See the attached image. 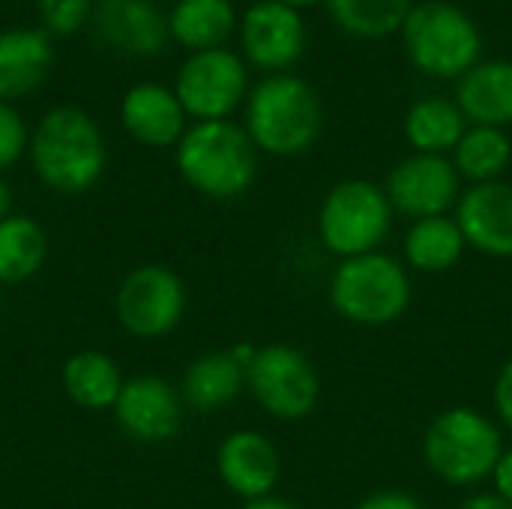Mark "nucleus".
<instances>
[{
    "mask_svg": "<svg viewBox=\"0 0 512 509\" xmlns=\"http://www.w3.org/2000/svg\"><path fill=\"white\" fill-rule=\"evenodd\" d=\"M30 162L36 177L60 195L93 189L105 171V138L96 120L75 108H51L30 135Z\"/></svg>",
    "mask_w": 512,
    "mask_h": 509,
    "instance_id": "nucleus-1",
    "label": "nucleus"
},
{
    "mask_svg": "<svg viewBox=\"0 0 512 509\" xmlns=\"http://www.w3.org/2000/svg\"><path fill=\"white\" fill-rule=\"evenodd\" d=\"M321 123L324 111L315 87L294 72L267 75L246 96L243 129L249 132L252 144L264 153H306L318 141Z\"/></svg>",
    "mask_w": 512,
    "mask_h": 509,
    "instance_id": "nucleus-2",
    "label": "nucleus"
},
{
    "mask_svg": "<svg viewBox=\"0 0 512 509\" xmlns=\"http://www.w3.org/2000/svg\"><path fill=\"white\" fill-rule=\"evenodd\" d=\"M399 36L411 66L429 78L459 81L483 60V33L471 12L453 0L414 3Z\"/></svg>",
    "mask_w": 512,
    "mask_h": 509,
    "instance_id": "nucleus-3",
    "label": "nucleus"
},
{
    "mask_svg": "<svg viewBox=\"0 0 512 509\" xmlns=\"http://www.w3.org/2000/svg\"><path fill=\"white\" fill-rule=\"evenodd\" d=\"M177 171L207 198H240L255 183L258 147L249 132L231 120L195 123L177 144Z\"/></svg>",
    "mask_w": 512,
    "mask_h": 509,
    "instance_id": "nucleus-4",
    "label": "nucleus"
},
{
    "mask_svg": "<svg viewBox=\"0 0 512 509\" xmlns=\"http://www.w3.org/2000/svg\"><path fill=\"white\" fill-rule=\"evenodd\" d=\"M504 453L501 429L477 408H447L423 435V459L447 486L471 489L492 477Z\"/></svg>",
    "mask_w": 512,
    "mask_h": 509,
    "instance_id": "nucleus-5",
    "label": "nucleus"
},
{
    "mask_svg": "<svg viewBox=\"0 0 512 509\" xmlns=\"http://www.w3.org/2000/svg\"><path fill=\"white\" fill-rule=\"evenodd\" d=\"M330 303L351 324H393L411 306L408 270L384 252L345 258L330 279Z\"/></svg>",
    "mask_w": 512,
    "mask_h": 509,
    "instance_id": "nucleus-6",
    "label": "nucleus"
},
{
    "mask_svg": "<svg viewBox=\"0 0 512 509\" xmlns=\"http://www.w3.org/2000/svg\"><path fill=\"white\" fill-rule=\"evenodd\" d=\"M393 225V204L384 186L369 180H342L336 183L321 210H318V234L321 243L345 258L378 252Z\"/></svg>",
    "mask_w": 512,
    "mask_h": 509,
    "instance_id": "nucleus-7",
    "label": "nucleus"
},
{
    "mask_svg": "<svg viewBox=\"0 0 512 509\" xmlns=\"http://www.w3.org/2000/svg\"><path fill=\"white\" fill-rule=\"evenodd\" d=\"M246 387L273 420L285 423L306 420L321 399V378L312 360L291 345L258 348L246 366Z\"/></svg>",
    "mask_w": 512,
    "mask_h": 509,
    "instance_id": "nucleus-8",
    "label": "nucleus"
},
{
    "mask_svg": "<svg viewBox=\"0 0 512 509\" xmlns=\"http://www.w3.org/2000/svg\"><path fill=\"white\" fill-rule=\"evenodd\" d=\"M174 93L195 123L231 120L249 96L246 60L231 48L195 51L177 72Z\"/></svg>",
    "mask_w": 512,
    "mask_h": 509,
    "instance_id": "nucleus-9",
    "label": "nucleus"
},
{
    "mask_svg": "<svg viewBox=\"0 0 512 509\" xmlns=\"http://www.w3.org/2000/svg\"><path fill=\"white\" fill-rule=\"evenodd\" d=\"M114 312L129 336L162 339L183 321L186 285L174 270L162 264L135 267L117 288Z\"/></svg>",
    "mask_w": 512,
    "mask_h": 509,
    "instance_id": "nucleus-10",
    "label": "nucleus"
},
{
    "mask_svg": "<svg viewBox=\"0 0 512 509\" xmlns=\"http://www.w3.org/2000/svg\"><path fill=\"white\" fill-rule=\"evenodd\" d=\"M243 60L270 75L291 72V66L306 54L309 30L297 9L279 0L252 3L237 24Z\"/></svg>",
    "mask_w": 512,
    "mask_h": 509,
    "instance_id": "nucleus-11",
    "label": "nucleus"
},
{
    "mask_svg": "<svg viewBox=\"0 0 512 509\" xmlns=\"http://www.w3.org/2000/svg\"><path fill=\"white\" fill-rule=\"evenodd\" d=\"M384 192L396 213L417 222L447 216V210L462 198V177L447 156L411 153L390 171Z\"/></svg>",
    "mask_w": 512,
    "mask_h": 509,
    "instance_id": "nucleus-12",
    "label": "nucleus"
},
{
    "mask_svg": "<svg viewBox=\"0 0 512 509\" xmlns=\"http://www.w3.org/2000/svg\"><path fill=\"white\" fill-rule=\"evenodd\" d=\"M111 411L117 417V426L141 444L171 441L183 423V399L159 375L129 378Z\"/></svg>",
    "mask_w": 512,
    "mask_h": 509,
    "instance_id": "nucleus-13",
    "label": "nucleus"
},
{
    "mask_svg": "<svg viewBox=\"0 0 512 509\" xmlns=\"http://www.w3.org/2000/svg\"><path fill=\"white\" fill-rule=\"evenodd\" d=\"M465 243L492 258H512V183H474L456 204Z\"/></svg>",
    "mask_w": 512,
    "mask_h": 509,
    "instance_id": "nucleus-14",
    "label": "nucleus"
},
{
    "mask_svg": "<svg viewBox=\"0 0 512 509\" xmlns=\"http://www.w3.org/2000/svg\"><path fill=\"white\" fill-rule=\"evenodd\" d=\"M216 471L228 492H234L243 501H258L273 495L279 483V450L267 435L240 429L219 444Z\"/></svg>",
    "mask_w": 512,
    "mask_h": 509,
    "instance_id": "nucleus-15",
    "label": "nucleus"
},
{
    "mask_svg": "<svg viewBox=\"0 0 512 509\" xmlns=\"http://www.w3.org/2000/svg\"><path fill=\"white\" fill-rule=\"evenodd\" d=\"M93 27L102 45L132 57L159 54L171 36L168 18L150 0H99L93 9Z\"/></svg>",
    "mask_w": 512,
    "mask_h": 509,
    "instance_id": "nucleus-16",
    "label": "nucleus"
},
{
    "mask_svg": "<svg viewBox=\"0 0 512 509\" xmlns=\"http://www.w3.org/2000/svg\"><path fill=\"white\" fill-rule=\"evenodd\" d=\"M123 129L144 147H177L186 135V111L174 90L144 81L129 87L120 102Z\"/></svg>",
    "mask_w": 512,
    "mask_h": 509,
    "instance_id": "nucleus-17",
    "label": "nucleus"
},
{
    "mask_svg": "<svg viewBox=\"0 0 512 509\" xmlns=\"http://www.w3.org/2000/svg\"><path fill=\"white\" fill-rule=\"evenodd\" d=\"M453 99L471 126L507 129L512 123V60H480L456 81Z\"/></svg>",
    "mask_w": 512,
    "mask_h": 509,
    "instance_id": "nucleus-18",
    "label": "nucleus"
},
{
    "mask_svg": "<svg viewBox=\"0 0 512 509\" xmlns=\"http://www.w3.org/2000/svg\"><path fill=\"white\" fill-rule=\"evenodd\" d=\"M51 42L39 27L0 33V102L33 93L51 69Z\"/></svg>",
    "mask_w": 512,
    "mask_h": 509,
    "instance_id": "nucleus-19",
    "label": "nucleus"
},
{
    "mask_svg": "<svg viewBox=\"0 0 512 509\" xmlns=\"http://www.w3.org/2000/svg\"><path fill=\"white\" fill-rule=\"evenodd\" d=\"M246 387V366L237 363L231 351H210L192 360L183 375L180 399L195 414H216L231 405Z\"/></svg>",
    "mask_w": 512,
    "mask_h": 509,
    "instance_id": "nucleus-20",
    "label": "nucleus"
},
{
    "mask_svg": "<svg viewBox=\"0 0 512 509\" xmlns=\"http://www.w3.org/2000/svg\"><path fill=\"white\" fill-rule=\"evenodd\" d=\"M468 120L456 99L447 96H423L411 102L405 111V141L414 147V153H429V156H447L456 150L462 135L468 132Z\"/></svg>",
    "mask_w": 512,
    "mask_h": 509,
    "instance_id": "nucleus-21",
    "label": "nucleus"
},
{
    "mask_svg": "<svg viewBox=\"0 0 512 509\" xmlns=\"http://www.w3.org/2000/svg\"><path fill=\"white\" fill-rule=\"evenodd\" d=\"M237 24L240 18L231 0H177L168 15V33L192 54L225 48Z\"/></svg>",
    "mask_w": 512,
    "mask_h": 509,
    "instance_id": "nucleus-22",
    "label": "nucleus"
},
{
    "mask_svg": "<svg viewBox=\"0 0 512 509\" xmlns=\"http://www.w3.org/2000/svg\"><path fill=\"white\" fill-rule=\"evenodd\" d=\"M60 384L66 396L87 411H111L120 390H123V375L117 363L102 354V351H78L63 363Z\"/></svg>",
    "mask_w": 512,
    "mask_h": 509,
    "instance_id": "nucleus-23",
    "label": "nucleus"
},
{
    "mask_svg": "<svg viewBox=\"0 0 512 509\" xmlns=\"http://www.w3.org/2000/svg\"><path fill=\"white\" fill-rule=\"evenodd\" d=\"M465 237L450 216L417 219L405 237V258L417 273H447L465 255Z\"/></svg>",
    "mask_w": 512,
    "mask_h": 509,
    "instance_id": "nucleus-24",
    "label": "nucleus"
},
{
    "mask_svg": "<svg viewBox=\"0 0 512 509\" xmlns=\"http://www.w3.org/2000/svg\"><path fill=\"white\" fill-rule=\"evenodd\" d=\"M48 255L45 231L36 219L9 213L0 222V285H18L33 279Z\"/></svg>",
    "mask_w": 512,
    "mask_h": 509,
    "instance_id": "nucleus-25",
    "label": "nucleus"
},
{
    "mask_svg": "<svg viewBox=\"0 0 512 509\" xmlns=\"http://www.w3.org/2000/svg\"><path fill=\"white\" fill-rule=\"evenodd\" d=\"M512 162V141L504 129L495 126H468L462 141L453 150V165L462 180L492 183L501 180Z\"/></svg>",
    "mask_w": 512,
    "mask_h": 509,
    "instance_id": "nucleus-26",
    "label": "nucleus"
},
{
    "mask_svg": "<svg viewBox=\"0 0 512 509\" xmlns=\"http://www.w3.org/2000/svg\"><path fill=\"white\" fill-rule=\"evenodd\" d=\"M333 24L354 39H387L402 30L414 0H327Z\"/></svg>",
    "mask_w": 512,
    "mask_h": 509,
    "instance_id": "nucleus-27",
    "label": "nucleus"
},
{
    "mask_svg": "<svg viewBox=\"0 0 512 509\" xmlns=\"http://www.w3.org/2000/svg\"><path fill=\"white\" fill-rule=\"evenodd\" d=\"M93 12V0H39V15L51 33H75Z\"/></svg>",
    "mask_w": 512,
    "mask_h": 509,
    "instance_id": "nucleus-28",
    "label": "nucleus"
},
{
    "mask_svg": "<svg viewBox=\"0 0 512 509\" xmlns=\"http://www.w3.org/2000/svg\"><path fill=\"white\" fill-rule=\"evenodd\" d=\"M27 144H30L27 126H24L21 114L9 102H0V171L12 168L21 159Z\"/></svg>",
    "mask_w": 512,
    "mask_h": 509,
    "instance_id": "nucleus-29",
    "label": "nucleus"
},
{
    "mask_svg": "<svg viewBox=\"0 0 512 509\" xmlns=\"http://www.w3.org/2000/svg\"><path fill=\"white\" fill-rule=\"evenodd\" d=\"M354 509H426L414 495H408V492H393V489H387V492H375V495H369V498H363L360 504Z\"/></svg>",
    "mask_w": 512,
    "mask_h": 509,
    "instance_id": "nucleus-30",
    "label": "nucleus"
},
{
    "mask_svg": "<svg viewBox=\"0 0 512 509\" xmlns=\"http://www.w3.org/2000/svg\"><path fill=\"white\" fill-rule=\"evenodd\" d=\"M492 399H495V411H498L501 423L512 432V360L498 372Z\"/></svg>",
    "mask_w": 512,
    "mask_h": 509,
    "instance_id": "nucleus-31",
    "label": "nucleus"
},
{
    "mask_svg": "<svg viewBox=\"0 0 512 509\" xmlns=\"http://www.w3.org/2000/svg\"><path fill=\"white\" fill-rule=\"evenodd\" d=\"M492 483H495V495L512 507V450L501 453V459L492 471Z\"/></svg>",
    "mask_w": 512,
    "mask_h": 509,
    "instance_id": "nucleus-32",
    "label": "nucleus"
},
{
    "mask_svg": "<svg viewBox=\"0 0 512 509\" xmlns=\"http://www.w3.org/2000/svg\"><path fill=\"white\" fill-rule=\"evenodd\" d=\"M459 509H512V507L507 504V501H501L495 492H492V495L486 492V495H474V498L462 501V504H459Z\"/></svg>",
    "mask_w": 512,
    "mask_h": 509,
    "instance_id": "nucleus-33",
    "label": "nucleus"
},
{
    "mask_svg": "<svg viewBox=\"0 0 512 509\" xmlns=\"http://www.w3.org/2000/svg\"><path fill=\"white\" fill-rule=\"evenodd\" d=\"M243 509H297L291 501L285 498H276V495H267V498H258V501H246Z\"/></svg>",
    "mask_w": 512,
    "mask_h": 509,
    "instance_id": "nucleus-34",
    "label": "nucleus"
},
{
    "mask_svg": "<svg viewBox=\"0 0 512 509\" xmlns=\"http://www.w3.org/2000/svg\"><path fill=\"white\" fill-rule=\"evenodd\" d=\"M9 207H12V195H9V186L0 180V222L9 216Z\"/></svg>",
    "mask_w": 512,
    "mask_h": 509,
    "instance_id": "nucleus-35",
    "label": "nucleus"
},
{
    "mask_svg": "<svg viewBox=\"0 0 512 509\" xmlns=\"http://www.w3.org/2000/svg\"><path fill=\"white\" fill-rule=\"evenodd\" d=\"M279 3H285V6H291V9H297V12H303V9L321 6V3H327V0H279Z\"/></svg>",
    "mask_w": 512,
    "mask_h": 509,
    "instance_id": "nucleus-36",
    "label": "nucleus"
}]
</instances>
